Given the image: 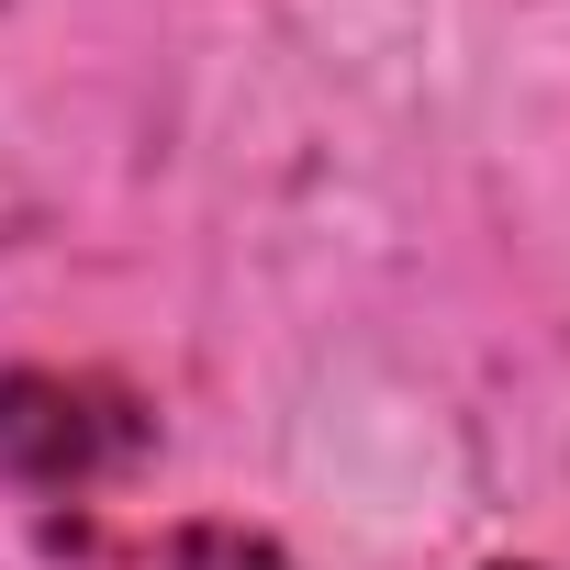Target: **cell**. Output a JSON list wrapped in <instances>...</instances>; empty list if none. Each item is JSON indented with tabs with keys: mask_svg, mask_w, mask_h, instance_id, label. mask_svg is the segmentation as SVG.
<instances>
[{
	"mask_svg": "<svg viewBox=\"0 0 570 570\" xmlns=\"http://www.w3.org/2000/svg\"><path fill=\"white\" fill-rule=\"evenodd\" d=\"M146 403L101 370H12L0 381V470L23 492H90L146 459Z\"/></svg>",
	"mask_w": 570,
	"mask_h": 570,
	"instance_id": "cell-1",
	"label": "cell"
},
{
	"mask_svg": "<svg viewBox=\"0 0 570 570\" xmlns=\"http://www.w3.org/2000/svg\"><path fill=\"white\" fill-rule=\"evenodd\" d=\"M90 570H292L268 537H246V525H157V537H124V548H101Z\"/></svg>",
	"mask_w": 570,
	"mask_h": 570,
	"instance_id": "cell-2",
	"label": "cell"
}]
</instances>
